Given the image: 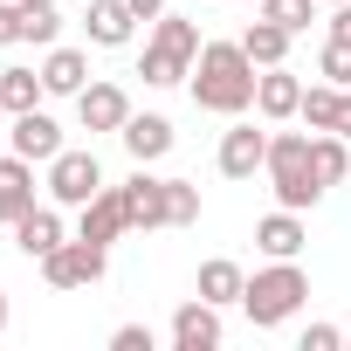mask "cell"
Listing matches in <instances>:
<instances>
[{"mask_svg":"<svg viewBox=\"0 0 351 351\" xmlns=\"http://www.w3.org/2000/svg\"><path fill=\"white\" fill-rule=\"evenodd\" d=\"M193 104L200 110H214V117H241V110H255V62H248V49L241 42H200V56H193Z\"/></svg>","mask_w":351,"mask_h":351,"instance_id":"6da1fadb","label":"cell"},{"mask_svg":"<svg viewBox=\"0 0 351 351\" xmlns=\"http://www.w3.org/2000/svg\"><path fill=\"white\" fill-rule=\"evenodd\" d=\"M269 193H276V207H296V214H310L330 186L317 180V165H310V131H269Z\"/></svg>","mask_w":351,"mask_h":351,"instance_id":"7a4b0ae2","label":"cell"},{"mask_svg":"<svg viewBox=\"0 0 351 351\" xmlns=\"http://www.w3.org/2000/svg\"><path fill=\"white\" fill-rule=\"evenodd\" d=\"M303 303H310V276H303V262H296V255H289V262L255 269V276H248V289H241V310H248V324H255V330L289 324Z\"/></svg>","mask_w":351,"mask_h":351,"instance_id":"3957f363","label":"cell"},{"mask_svg":"<svg viewBox=\"0 0 351 351\" xmlns=\"http://www.w3.org/2000/svg\"><path fill=\"white\" fill-rule=\"evenodd\" d=\"M200 21H186V14H158L152 21V42H145V62H138V76L152 83V90H172V83H186L193 76V56H200Z\"/></svg>","mask_w":351,"mask_h":351,"instance_id":"277c9868","label":"cell"},{"mask_svg":"<svg viewBox=\"0 0 351 351\" xmlns=\"http://www.w3.org/2000/svg\"><path fill=\"white\" fill-rule=\"evenodd\" d=\"M42 172H49V200H56V207H83V200L104 193V165H97V152H69V145H62Z\"/></svg>","mask_w":351,"mask_h":351,"instance_id":"5b68a950","label":"cell"},{"mask_svg":"<svg viewBox=\"0 0 351 351\" xmlns=\"http://www.w3.org/2000/svg\"><path fill=\"white\" fill-rule=\"evenodd\" d=\"M104 269H110V248H97V241H62L56 255H42L49 289H97Z\"/></svg>","mask_w":351,"mask_h":351,"instance_id":"8992f818","label":"cell"},{"mask_svg":"<svg viewBox=\"0 0 351 351\" xmlns=\"http://www.w3.org/2000/svg\"><path fill=\"white\" fill-rule=\"evenodd\" d=\"M172 351H221V337H228V324H221V303H207V296H193V303H180L172 310Z\"/></svg>","mask_w":351,"mask_h":351,"instance_id":"52a82bcc","label":"cell"},{"mask_svg":"<svg viewBox=\"0 0 351 351\" xmlns=\"http://www.w3.org/2000/svg\"><path fill=\"white\" fill-rule=\"evenodd\" d=\"M117 193H124V221H131V234L172 228V207H165V180H158V172H145V165H138Z\"/></svg>","mask_w":351,"mask_h":351,"instance_id":"ba28073f","label":"cell"},{"mask_svg":"<svg viewBox=\"0 0 351 351\" xmlns=\"http://www.w3.org/2000/svg\"><path fill=\"white\" fill-rule=\"evenodd\" d=\"M214 165L228 172V180H255V172L269 165V131H255V124H234V131H221V152H214Z\"/></svg>","mask_w":351,"mask_h":351,"instance_id":"9c48e42d","label":"cell"},{"mask_svg":"<svg viewBox=\"0 0 351 351\" xmlns=\"http://www.w3.org/2000/svg\"><path fill=\"white\" fill-rule=\"evenodd\" d=\"M8 152H21V158H35V165H49L56 152H62V124L35 104V110H21L14 124H8Z\"/></svg>","mask_w":351,"mask_h":351,"instance_id":"30bf717a","label":"cell"},{"mask_svg":"<svg viewBox=\"0 0 351 351\" xmlns=\"http://www.w3.org/2000/svg\"><path fill=\"white\" fill-rule=\"evenodd\" d=\"M76 214H83V221H76V241L110 248V241H124V234H131V221H124V193H117V186H104V193H97V200H83Z\"/></svg>","mask_w":351,"mask_h":351,"instance_id":"8fae6325","label":"cell"},{"mask_svg":"<svg viewBox=\"0 0 351 351\" xmlns=\"http://www.w3.org/2000/svg\"><path fill=\"white\" fill-rule=\"evenodd\" d=\"M117 138H124V152H131L138 165H152V158H165L172 145H180V131H172V117H158V110H131Z\"/></svg>","mask_w":351,"mask_h":351,"instance_id":"7c38bea8","label":"cell"},{"mask_svg":"<svg viewBox=\"0 0 351 351\" xmlns=\"http://www.w3.org/2000/svg\"><path fill=\"white\" fill-rule=\"evenodd\" d=\"M69 234H62V207L49 200V207H28L21 221H14V248L28 255V262H42V255H56Z\"/></svg>","mask_w":351,"mask_h":351,"instance_id":"4fadbf2b","label":"cell"},{"mask_svg":"<svg viewBox=\"0 0 351 351\" xmlns=\"http://www.w3.org/2000/svg\"><path fill=\"white\" fill-rule=\"evenodd\" d=\"M303 241H310V228H303V214H296V207H276V214H262V221H255V248H262L269 262L303 255Z\"/></svg>","mask_w":351,"mask_h":351,"instance_id":"5bb4252c","label":"cell"},{"mask_svg":"<svg viewBox=\"0 0 351 351\" xmlns=\"http://www.w3.org/2000/svg\"><path fill=\"white\" fill-rule=\"evenodd\" d=\"M28 207H35V158L8 152L0 158V228H14Z\"/></svg>","mask_w":351,"mask_h":351,"instance_id":"9a60e30c","label":"cell"},{"mask_svg":"<svg viewBox=\"0 0 351 351\" xmlns=\"http://www.w3.org/2000/svg\"><path fill=\"white\" fill-rule=\"evenodd\" d=\"M255 110H262L269 124H289V117L303 110V76H289L282 62L262 69V83H255Z\"/></svg>","mask_w":351,"mask_h":351,"instance_id":"2e32d148","label":"cell"},{"mask_svg":"<svg viewBox=\"0 0 351 351\" xmlns=\"http://www.w3.org/2000/svg\"><path fill=\"white\" fill-rule=\"evenodd\" d=\"M76 117H83V131H124V117H131L124 83H90L76 97Z\"/></svg>","mask_w":351,"mask_h":351,"instance_id":"e0dca14e","label":"cell"},{"mask_svg":"<svg viewBox=\"0 0 351 351\" xmlns=\"http://www.w3.org/2000/svg\"><path fill=\"white\" fill-rule=\"evenodd\" d=\"M83 35L97 49H124L138 35V14H131V0H90V14H83Z\"/></svg>","mask_w":351,"mask_h":351,"instance_id":"ac0fdd59","label":"cell"},{"mask_svg":"<svg viewBox=\"0 0 351 351\" xmlns=\"http://www.w3.org/2000/svg\"><path fill=\"white\" fill-rule=\"evenodd\" d=\"M42 83H49V97H83V90H90V56L56 42V49L42 56Z\"/></svg>","mask_w":351,"mask_h":351,"instance_id":"d6986e66","label":"cell"},{"mask_svg":"<svg viewBox=\"0 0 351 351\" xmlns=\"http://www.w3.org/2000/svg\"><path fill=\"white\" fill-rule=\"evenodd\" d=\"M241 289H248V269L241 262H228V255H214V262H200V282H193V296H207V303H241Z\"/></svg>","mask_w":351,"mask_h":351,"instance_id":"ffe728a7","label":"cell"},{"mask_svg":"<svg viewBox=\"0 0 351 351\" xmlns=\"http://www.w3.org/2000/svg\"><path fill=\"white\" fill-rule=\"evenodd\" d=\"M289 42H296V35H289V28H276V21H262V14L241 28V49H248V62H255V69H276V62L289 56Z\"/></svg>","mask_w":351,"mask_h":351,"instance_id":"44dd1931","label":"cell"},{"mask_svg":"<svg viewBox=\"0 0 351 351\" xmlns=\"http://www.w3.org/2000/svg\"><path fill=\"white\" fill-rule=\"evenodd\" d=\"M49 97V83H42V69H0V110L8 117H21V110H35Z\"/></svg>","mask_w":351,"mask_h":351,"instance_id":"7402d4cb","label":"cell"},{"mask_svg":"<svg viewBox=\"0 0 351 351\" xmlns=\"http://www.w3.org/2000/svg\"><path fill=\"white\" fill-rule=\"evenodd\" d=\"M21 42L28 49H56L62 42V8L56 0H21Z\"/></svg>","mask_w":351,"mask_h":351,"instance_id":"603a6c76","label":"cell"},{"mask_svg":"<svg viewBox=\"0 0 351 351\" xmlns=\"http://www.w3.org/2000/svg\"><path fill=\"white\" fill-rule=\"evenodd\" d=\"M310 165H317L324 186H337L344 172H351V138H337V131H310Z\"/></svg>","mask_w":351,"mask_h":351,"instance_id":"cb8c5ba5","label":"cell"},{"mask_svg":"<svg viewBox=\"0 0 351 351\" xmlns=\"http://www.w3.org/2000/svg\"><path fill=\"white\" fill-rule=\"evenodd\" d=\"M337 97H344L337 83H310V90H303V110H296V117H303L310 131H337Z\"/></svg>","mask_w":351,"mask_h":351,"instance_id":"d4e9b609","label":"cell"},{"mask_svg":"<svg viewBox=\"0 0 351 351\" xmlns=\"http://www.w3.org/2000/svg\"><path fill=\"white\" fill-rule=\"evenodd\" d=\"M255 14L276 21V28H289V35H303L310 14H317V0H255Z\"/></svg>","mask_w":351,"mask_h":351,"instance_id":"484cf974","label":"cell"},{"mask_svg":"<svg viewBox=\"0 0 351 351\" xmlns=\"http://www.w3.org/2000/svg\"><path fill=\"white\" fill-rule=\"evenodd\" d=\"M317 76L337 83V90H351V42H344V35H330V42L317 49Z\"/></svg>","mask_w":351,"mask_h":351,"instance_id":"4316f807","label":"cell"},{"mask_svg":"<svg viewBox=\"0 0 351 351\" xmlns=\"http://www.w3.org/2000/svg\"><path fill=\"white\" fill-rule=\"evenodd\" d=\"M165 207H172V228H193L200 221V186L193 180H165Z\"/></svg>","mask_w":351,"mask_h":351,"instance_id":"83f0119b","label":"cell"},{"mask_svg":"<svg viewBox=\"0 0 351 351\" xmlns=\"http://www.w3.org/2000/svg\"><path fill=\"white\" fill-rule=\"evenodd\" d=\"M152 344H158V337H152L145 324H117V330H110V351H152Z\"/></svg>","mask_w":351,"mask_h":351,"instance_id":"f1b7e54d","label":"cell"},{"mask_svg":"<svg viewBox=\"0 0 351 351\" xmlns=\"http://www.w3.org/2000/svg\"><path fill=\"white\" fill-rule=\"evenodd\" d=\"M337 344H344L337 324H303V351H337Z\"/></svg>","mask_w":351,"mask_h":351,"instance_id":"f546056e","label":"cell"},{"mask_svg":"<svg viewBox=\"0 0 351 351\" xmlns=\"http://www.w3.org/2000/svg\"><path fill=\"white\" fill-rule=\"evenodd\" d=\"M21 42V0H0V49Z\"/></svg>","mask_w":351,"mask_h":351,"instance_id":"4dcf8cb0","label":"cell"},{"mask_svg":"<svg viewBox=\"0 0 351 351\" xmlns=\"http://www.w3.org/2000/svg\"><path fill=\"white\" fill-rule=\"evenodd\" d=\"M330 35H344V42H351V0H337V8H330Z\"/></svg>","mask_w":351,"mask_h":351,"instance_id":"1f68e13d","label":"cell"},{"mask_svg":"<svg viewBox=\"0 0 351 351\" xmlns=\"http://www.w3.org/2000/svg\"><path fill=\"white\" fill-rule=\"evenodd\" d=\"M131 14H138V21H158V14H165V0H131Z\"/></svg>","mask_w":351,"mask_h":351,"instance_id":"d6a6232c","label":"cell"},{"mask_svg":"<svg viewBox=\"0 0 351 351\" xmlns=\"http://www.w3.org/2000/svg\"><path fill=\"white\" fill-rule=\"evenodd\" d=\"M337 138H351V90L337 97Z\"/></svg>","mask_w":351,"mask_h":351,"instance_id":"836d02e7","label":"cell"},{"mask_svg":"<svg viewBox=\"0 0 351 351\" xmlns=\"http://www.w3.org/2000/svg\"><path fill=\"white\" fill-rule=\"evenodd\" d=\"M14 324V310H8V289H0V330H8Z\"/></svg>","mask_w":351,"mask_h":351,"instance_id":"e575fe53","label":"cell"},{"mask_svg":"<svg viewBox=\"0 0 351 351\" xmlns=\"http://www.w3.org/2000/svg\"><path fill=\"white\" fill-rule=\"evenodd\" d=\"M330 8H337V0H330Z\"/></svg>","mask_w":351,"mask_h":351,"instance_id":"d590c367","label":"cell"},{"mask_svg":"<svg viewBox=\"0 0 351 351\" xmlns=\"http://www.w3.org/2000/svg\"><path fill=\"white\" fill-rule=\"evenodd\" d=\"M344 344H351V337H344Z\"/></svg>","mask_w":351,"mask_h":351,"instance_id":"8d00e7d4","label":"cell"}]
</instances>
